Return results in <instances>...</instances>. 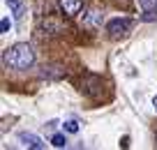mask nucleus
Segmentation results:
<instances>
[{
	"instance_id": "11",
	"label": "nucleus",
	"mask_w": 157,
	"mask_h": 150,
	"mask_svg": "<svg viewBox=\"0 0 157 150\" xmlns=\"http://www.w3.org/2000/svg\"><path fill=\"white\" fill-rule=\"evenodd\" d=\"M10 28H12V21L5 16V19L0 21V33H2V35H5V33H10Z\"/></svg>"
},
{
	"instance_id": "5",
	"label": "nucleus",
	"mask_w": 157,
	"mask_h": 150,
	"mask_svg": "<svg viewBox=\"0 0 157 150\" xmlns=\"http://www.w3.org/2000/svg\"><path fill=\"white\" fill-rule=\"evenodd\" d=\"M19 141L25 145V148H35V150H42V148H44V141L39 139V136L30 134V132H21V134H19Z\"/></svg>"
},
{
	"instance_id": "8",
	"label": "nucleus",
	"mask_w": 157,
	"mask_h": 150,
	"mask_svg": "<svg viewBox=\"0 0 157 150\" xmlns=\"http://www.w3.org/2000/svg\"><path fill=\"white\" fill-rule=\"evenodd\" d=\"M51 143H53L56 148H65V145H67V139H65L63 134H56V136H51Z\"/></svg>"
},
{
	"instance_id": "3",
	"label": "nucleus",
	"mask_w": 157,
	"mask_h": 150,
	"mask_svg": "<svg viewBox=\"0 0 157 150\" xmlns=\"http://www.w3.org/2000/svg\"><path fill=\"white\" fill-rule=\"evenodd\" d=\"M104 23V12L102 10H90L83 14V28L88 30H95V28H102Z\"/></svg>"
},
{
	"instance_id": "6",
	"label": "nucleus",
	"mask_w": 157,
	"mask_h": 150,
	"mask_svg": "<svg viewBox=\"0 0 157 150\" xmlns=\"http://www.w3.org/2000/svg\"><path fill=\"white\" fill-rule=\"evenodd\" d=\"M46 28L51 30V35H60V33H65L63 23H58L56 19H44V21H42V30H46Z\"/></svg>"
},
{
	"instance_id": "7",
	"label": "nucleus",
	"mask_w": 157,
	"mask_h": 150,
	"mask_svg": "<svg viewBox=\"0 0 157 150\" xmlns=\"http://www.w3.org/2000/svg\"><path fill=\"white\" fill-rule=\"evenodd\" d=\"M7 7L14 12V19H23V14H25V5L23 2H19V0H7Z\"/></svg>"
},
{
	"instance_id": "13",
	"label": "nucleus",
	"mask_w": 157,
	"mask_h": 150,
	"mask_svg": "<svg viewBox=\"0 0 157 150\" xmlns=\"http://www.w3.org/2000/svg\"><path fill=\"white\" fill-rule=\"evenodd\" d=\"M152 106H155V109H157V95H155V97H152Z\"/></svg>"
},
{
	"instance_id": "1",
	"label": "nucleus",
	"mask_w": 157,
	"mask_h": 150,
	"mask_svg": "<svg viewBox=\"0 0 157 150\" xmlns=\"http://www.w3.org/2000/svg\"><path fill=\"white\" fill-rule=\"evenodd\" d=\"M2 63H5V67L10 69H30L35 65V51L30 44L25 42H19L14 44V46L5 48V53H2Z\"/></svg>"
},
{
	"instance_id": "2",
	"label": "nucleus",
	"mask_w": 157,
	"mask_h": 150,
	"mask_svg": "<svg viewBox=\"0 0 157 150\" xmlns=\"http://www.w3.org/2000/svg\"><path fill=\"white\" fill-rule=\"evenodd\" d=\"M134 28V21L132 19H127V16H118V19H111L106 23V33L111 35V37H123V35H127L129 30Z\"/></svg>"
},
{
	"instance_id": "9",
	"label": "nucleus",
	"mask_w": 157,
	"mask_h": 150,
	"mask_svg": "<svg viewBox=\"0 0 157 150\" xmlns=\"http://www.w3.org/2000/svg\"><path fill=\"white\" fill-rule=\"evenodd\" d=\"M63 129L69 132V134H76V132H78V122H76V120H67V122L63 125Z\"/></svg>"
},
{
	"instance_id": "4",
	"label": "nucleus",
	"mask_w": 157,
	"mask_h": 150,
	"mask_svg": "<svg viewBox=\"0 0 157 150\" xmlns=\"http://www.w3.org/2000/svg\"><path fill=\"white\" fill-rule=\"evenodd\" d=\"M58 5L65 12V16H76L83 10V0H58Z\"/></svg>"
},
{
	"instance_id": "12",
	"label": "nucleus",
	"mask_w": 157,
	"mask_h": 150,
	"mask_svg": "<svg viewBox=\"0 0 157 150\" xmlns=\"http://www.w3.org/2000/svg\"><path fill=\"white\" fill-rule=\"evenodd\" d=\"M141 2L143 10H152V7H157V0H139Z\"/></svg>"
},
{
	"instance_id": "10",
	"label": "nucleus",
	"mask_w": 157,
	"mask_h": 150,
	"mask_svg": "<svg viewBox=\"0 0 157 150\" xmlns=\"http://www.w3.org/2000/svg\"><path fill=\"white\" fill-rule=\"evenodd\" d=\"M143 21H155L157 19V7H152V10H143Z\"/></svg>"
}]
</instances>
